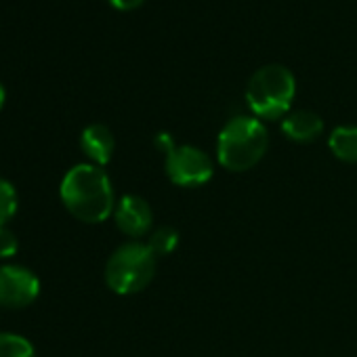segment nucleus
Returning a JSON list of instances; mask_svg holds the SVG:
<instances>
[{"label": "nucleus", "mask_w": 357, "mask_h": 357, "mask_svg": "<svg viewBox=\"0 0 357 357\" xmlns=\"http://www.w3.org/2000/svg\"><path fill=\"white\" fill-rule=\"evenodd\" d=\"M59 196L66 211L89 225L107 221L116 208V196L107 172L91 162L76 164L66 172Z\"/></svg>", "instance_id": "nucleus-1"}, {"label": "nucleus", "mask_w": 357, "mask_h": 357, "mask_svg": "<svg viewBox=\"0 0 357 357\" xmlns=\"http://www.w3.org/2000/svg\"><path fill=\"white\" fill-rule=\"evenodd\" d=\"M269 147V132L255 116H236L219 132L217 160L229 172H246L257 166Z\"/></svg>", "instance_id": "nucleus-2"}, {"label": "nucleus", "mask_w": 357, "mask_h": 357, "mask_svg": "<svg viewBox=\"0 0 357 357\" xmlns=\"http://www.w3.org/2000/svg\"><path fill=\"white\" fill-rule=\"evenodd\" d=\"M296 95L294 74L280 63L259 68L246 86V103L259 120H282Z\"/></svg>", "instance_id": "nucleus-3"}, {"label": "nucleus", "mask_w": 357, "mask_h": 357, "mask_svg": "<svg viewBox=\"0 0 357 357\" xmlns=\"http://www.w3.org/2000/svg\"><path fill=\"white\" fill-rule=\"evenodd\" d=\"M155 255L145 242L132 240L120 244L105 263V284L120 296H130L149 286L155 275Z\"/></svg>", "instance_id": "nucleus-4"}, {"label": "nucleus", "mask_w": 357, "mask_h": 357, "mask_svg": "<svg viewBox=\"0 0 357 357\" xmlns=\"http://www.w3.org/2000/svg\"><path fill=\"white\" fill-rule=\"evenodd\" d=\"M164 172L178 188H200L213 178L215 162L196 145H174L164 153Z\"/></svg>", "instance_id": "nucleus-5"}, {"label": "nucleus", "mask_w": 357, "mask_h": 357, "mask_svg": "<svg viewBox=\"0 0 357 357\" xmlns=\"http://www.w3.org/2000/svg\"><path fill=\"white\" fill-rule=\"evenodd\" d=\"M40 292V282L32 269L22 265L0 267V307L5 309H26Z\"/></svg>", "instance_id": "nucleus-6"}, {"label": "nucleus", "mask_w": 357, "mask_h": 357, "mask_svg": "<svg viewBox=\"0 0 357 357\" xmlns=\"http://www.w3.org/2000/svg\"><path fill=\"white\" fill-rule=\"evenodd\" d=\"M112 217L116 221V227L132 240H139L151 234L153 213H151L149 202L141 196H135V194L122 196L120 202H116Z\"/></svg>", "instance_id": "nucleus-7"}, {"label": "nucleus", "mask_w": 357, "mask_h": 357, "mask_svg": "<svg viewBox=\"0 0 357 357\" xmlns=\"http://www.w3.org/2000/svg\"><path fill=\"white\" fill-rule=\"evenodd\" d=\"M80 149L95 166H105L116 149L114 132L105 124H89L80 135Z\"/></svg>", "instance_id": "nucleus-8"}, {"label": "nucleus", "mask_w": 357, "mask_h": 357, "mask_svg": "<svg viewBox=\"0 0 357 357\" xmlns=\"http://www.w3.org/2000/svg\"><path fill=\"white\" fill-rule=\"evenodd\" d=\"M324 130V120L311 109H296L282 118V132L296 143H311Z\"/></svg>", "instance_id": "nucleus-9"}, {"label": "nucleus", "mask_w": 357, "mask_h": 357, "mask_svg": "<svg viewBox=\"0 0 357 357\" xmlns=\"http://www.w3.org/2000/svg\"><path fill=\"white\" fill-rule=\"evenodd\" d=\"M328 147L340 162L357 164V126H336L328 137Z\"/></svg>", "instance_id": "nucleus-10"}, {"label": "nucleus", "mask_w": 357, "mask_h": 357, "mask_svg": "<svg viewBox=\"0 0 357 357\" xmlns=\"http://www.w3.org/2000/svg\"><path fill=\"white\" fill-rule=\"evenodd\" d=\"M145 244L149 246V250H151L155 257H168V255H172V252L176 250V246H178V234H176L174 227L162 225V227H155V229L149 234V238H147Z\"/></svg>", "instance_id": "nucleus-11"}, {"label": "nucleus", "mask_w": 357, "mask_h": 357, "mask_svg": "<svg viewBox=\"0 0 357 357\" xmlns=\"http://www.w3.org/2000/svg\"><path fill=\"white\" fill-rule=\"evenodd\" d=\"M0 357H36L28 338L11 332H0Z\"/></svg>", "instance_id": "nucleus-12"}, {"label": "nucleus", "mask_w": 357, "mask_h": 357, "mask_svg": "<svg viewBox=\"0 0 357 357\" xmlns=\"http://www.w3.org/2000/svg\"><path fill=\"white\" fill-rule=\"evenodd\" d=\"M17 213V192L13 183L0 176V227L7 225Z\"/></svg>", "instance_id": "nucleus-13"}, {"label": "nucleus", "mask_w": 357, "mask_h": 357, "mask_svg": "<svg viewBox=\"0 0 357 357\" xmlns=\"http://www.w3.org/2000/svg\"><path fill=\"white\" fill-rule=\"evenodd\" d=\"M17 250H20V240H17V236H15L7 225H3V227H0V257H3V259L15 257Z\"/></svg>", "instance_id": "nucleus-14"}, {"label": "nucleus", "mask_w": 357, "mask_h": 357, "mask_svg": "<svg viewBox=\"0 0 357 357\" xmlns=\"http://www.w3.org/2000/svg\"><path fill=\"white\" fill-rule=\"evenodd\" d=\"M145 0H109V5L118 11H132L137 7H141Z\"/></svg>", "instance_id": "nucleus-15"}, {"label": "nucleus", "mask_w": 357, "mask_h": 357, "mask_svg": "<svg viewBox=\"0 0 357 357\" xmlns=\"http://www.w3.org/2000/svg\"><path fill=\"white\" fill-rule=\"evenodd\" d=\"M5 99H7V95H5V86L0 84V109H3V105H5Z\"/></svg>", "instance_id": "nucleus-16"}]
</instances>
